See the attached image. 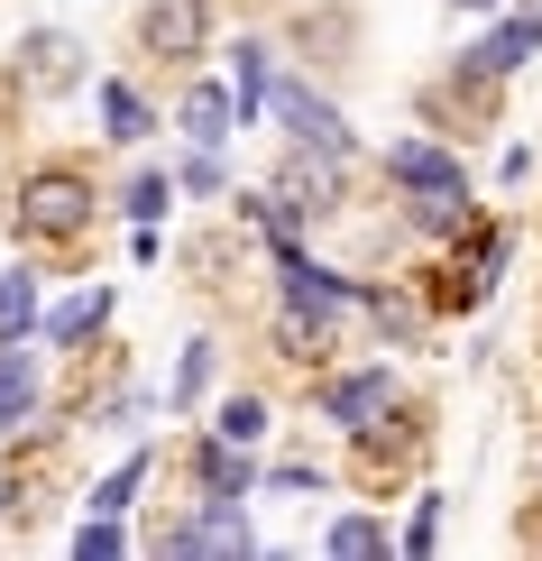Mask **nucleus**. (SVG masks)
<instances>
[{"label": "nucleus", "instance_id": "nucleus-1", "mask_svg": "<svg viewBox=\"0 0 542 561\" xmlns=\"http://www.w3.org/2000/svg\"><path fill=\"white\" fill-rule=\"evenodd\" d=\"M10 230H19V240H37V249L83 240V230H92V184H83L74 167H37V175H19Z\"/></svg>", "mask_w": 542, "mask_h": 561}, {"label": "nucleus", "instance_id": "nucleus-2", "mask_svg": "<svg viewBox=\"0 0 542 561\" xmlns=\"http://www.w3.org/2000/svg\"><path fill=\"white\" fill-rule=\"evenodd\" d=\"M267 230H303V221H332L341 213V157L332 148H303L295 138V157L276 167V184H267V203H249Z\"/></svg>", "mask_w": 542, "mask_h": 561}, {"label": "nucleus", "instance_id": "nucleus-3", "mask_svg": "<svg viewBox=\"0 0 542 561\" xmlns=\"http://www.w3.org/2000/svg\"><path fill=\"white\" fill-rule=\"evenodd\" d=\"M138 46H148L157 65H203L211 0H138Z\"/></svg>", "mask_w": 542, "mask_h": 561}, {"label": "nucleus", "instance_id": "nucleus-4", "mask_svg": "<svg viewBox=\"0 0 542 561\" xmlns=\"http://www.w3.org/2000/svg\"><path fill=\"white\" fill-rule=\"evenodd\" d=\"M524 56H542V10H506L478 46H460V83H469V92H487V83H506Z\"/></svg>", "mask_w": 542, "mask_h": 561}, {"label": "nucleus", "instance_id": "nucleus-5", "mask_svg": "<svg viewBox=\"0 0 542 561\" xmlns=\"http://www.w3.org/2000/svg\"><path fill=\"white\" fill-rule=\"evenodd\" d=\"M395 405V378H387V359L377 368H349V378L322 387V424H341V433H377V414Z\"/></svg>", "mask_w": 542, "mask_h": 561}, {"label": "nucleus", "instance_id": "nucleus-6", "mask_svg": "<svg viewBox=\"0 0 542 561\" xmlns=\"http://www.w3.org/2000/svg\"><path fill=\"white\" fill-rule=\"evenodd\" d=\"M19 56H28V65H19V92H74L83 83V46L65 37V28H37Z\"/></svg>", "mask_w": 542, "mask_h": 561}, {"label": "nucleus", "instance_id": "nucleus-7", "mask_svg": "<svg viewBox=\"0 0 542 561\" xmlns=\"http://www.w3.org/2000/svg\"><path fill=\"white\" fill-rule=\"evenodd\" d=\"M387 184H405V194H441V184H469V167L451 148H433V138H395L387 148Z\"/></svg>", "mask_w": 542, "mask_h": 561}, {"label": "nucleus", "instance_id": "nucleus-8", "mask_svg": "<svg viewBox=\"0 0 542 561\" xmlns=\"http://www.w3.org/2000/svg\"><path fill=\"white\" fill-rule=\"evenodd\" d=\"M276 121H286V129L303 138V148H332V157H349V121H341L332 102H313L303 83H276Z\"/></svg>", "mask_w": 542, "mask_h": 561}, {"label": "nucleus", "instance_id": "nucleus-9", "mask_svg": "<svg viewBox=\"0 0 542 561\" xmlns=\"http://www.w3.org/2000/svg\"><path fill=\"white\" fill-rule=\"evenodd\" d=\"M230 121H240V92H230V83H194V92H184V138H194V148H221V138H230Z\"/></svg>", "mask_w": 542, "mask_h": 561}, {"label": "nucleus", "instance_id": "nucleus-10", "mask_svg": "<svg viewBox=\"0 0 542 561\" xmlns=\"http://www.w3.org/2000/svg\"><path fill=\"white\" fill-rule=\"evenodd\" d=\"M28 405H37V359L19 341H0V433L28 424Z\"/></svg>", "mask_w": 542, "mask_h": 561}, {"label": "nucleus", "instance_id": "nucleus-11", "mask_svg": "<svg viewBox=\"0 0 542 561\" xmlns=\"http://www.w3.org/2000/svg\"><path fill=\"white\" fill-rule=\"evenodd\" d=\"M194 479H203V497H249V460H240V442L211 433L203 451H194Z\"/></svg>", "mask_w": 542, "mask_h": 561}, {"label": "nucleus", "instance_id": "nucleus-12", "mask_svg": "<svg viewBox=\"0 0 542 561\" xmlns=\"http://www.w3.org/2000/svg\"><path fill=\"white\" fill-rule=\"evenodd\" d=\"M405 221L433 230V240H451V230H469L478 213H469V184H441V194H414V203H405Z\"/></svg>", "mask_w": 542, "mask_h": 561}, {"label": "nucleus", "instance_id": "nucleus-13", "mask_svg": "<svg viewBox=\"0 0 542 561\" xmlns=\"http://www.w3.org/2000/svg\"><path fill=\"white\" fill-rule=\"evenodd\" d=\"M28 332H37V276L10 267L0 276V341H28Z\"/></svg>", "mask_w": 542, "mask_h": 561}, {"label": "nucleus", "instance_id": "nucleus-14", "mask_svg": "<svg viewBox=\"0 0 542 561\" xmlns=\"http://www.w3.org/2000/svg\"><path fill=\"white\" fill-rule=\"evenodd\" d=\"M230 92H240V129L257 121V111H267V46H240V56H230Z\"/></svg>", "mask_w": 542, "mask_h": 561}, {"label": "nucleus", "instance_id": "nucleus-15", "mask_svg": "<svg viewBox=\"0 0 542 561\" xmlns=\"http://www.w3.org/2000/svg\"><path fill=\"white\" fill-rule=\"evenodd\" d=\"M92 102H102V121H111V138H120V148H129V138H148V129H157V121H148V102H138L129 83H92Z\"/></svg>", "mask_w": 542, "mask_h": 561}, {"label": "nucleus", "instance_id": "nucleus-16", "mask_svg": "<svg viewBox=\"0 0 542 561\" xmlns=\"http://www.w3.org/2000/svg\"><path fill=\"white\" fill-rule=\"evenodd\" d=\"M111 322V295L92 286V295H74V304H56V313H46V341H83V332H102Z\"/></svg>", "mask_w": 542, "mask_h": 561}, {"label": "nucleus", "instance_id": "nucleus-17", "mask_svg": "<svg viewBox=\"0 0 542 561\" xmlns=\"http://www.w3.org/2000/svg\"><path fill=\"white\" fill-rule=\"evenodd\" d=\"M211 433H230L249 451L257 433H267V396H221V414H211Z\"/></svg>", "mask_w": 542, "mask_h": 561}, {"label": "nucleus", "instance_id": "nucleus-18", "mask_svg": "<svg viewBox=\"0 0 542 561\" xmlns=\"http://www.w3.org/2000/svg\"><path fill=\"white\" fill-rule=\"evenodd\" d=\"M368 322H377L387 341H423V313H414L405 295H387V286H368Z\"/></svg>", "mask_w": 542, "mask_h": 561}, {"label": "nucleus", "instance_id": "nucleus-19", "mask_svg": "<svg viewBox=\"0 0 542 561\" xmlns=\"http://www.w3.org/2000/svg\"><path fill=\"white\" fill-rule=\"evenodd\" d=\"M332 552L341 561H377V552H387V525H377V516H341L332 525Z\"/></svg>", "mask_w": 542, "mask_h": 561}, {"label": "nucleus", "instance_id": "nucleus-20", "mask_svg": "<svg viewBox=\"0 0 542 561\" xmlns=\"http://www.w3.org/2000/svg\"><path fill=\"white\" fill-rule=\"evenodd\" d=\"M138 479H148V460H120L102 488H92V516H129V497H138Z\"/></svg>", "mask_w": 542, "mask_h": 561}, {"label": "nucleus", "instance_id": "nucleus-21", "mask_svg": "<svg viewBox=\"0 0 542 561\" xmlns=\"http://www.w3.org/2000/svg\"><path fill=\"white\" fill-rule=\"evenodd\" d=\"M166 203H175V175H138L129 184V221H157Z\"/></svg>", "mask_w": 542, "mask_h": 561}, {"label": "nucleus", "instance_id": "nucleus-22", "mask_svg": "<svg viewBox=\"0 0 542 561\" xmlns=\"http://www.w3.org/2000/svg\"><path fill=\"white\" fill-rule=\"evenodd\" d=\"M203 387H211V341H194V350H184V368H175V405H194Z\"/></svg>", "mask_w": 542, "mask_h": 561}, {"label": "nucleus", "instance_id": "nucleus-23", "mask_svg": "<svg viewBox=\"0 0 542 561\" xmlns=\"http://www.w3.org/2000/svg\"><path fill=\"white\" fill-rule=\"evenodd\" d=\"M433 534H441V497H414V525H405V552L423 561V552H433Z\"/></svg>", "mask_w": 542, "mask_h": 561}, {"label": "nucleus", "instance_id": "nucleus-24", "mask_svg": "<svg viewBox=\"0 0 542 561\" xmlns=\"http://www.w3.org/2000/svg\"><path fill=\"white\" fill-rule=\"evenodd\" d=\"M74 552H83V561H111V552H120V525H111V516H92V525L74 534Z\"/></svg>", "mask_w": 542, "mask_h": 561}, {"label": "nucleus", "instance_id": "nucleus-25", "mask_svg": "<svg viewBox=\"0 0 542 561\" xmlns=\"http://www.w3.org/2000/svg\"><path fill=\"white\" fill-rule=\"evenodd\" d=\"M184 184H194V194H221V148H194V157H184Z\"/></svg>", "mask_w": 542, "mask_h": 561}, {"label": "nucleus", "instance_id": "nucleus-26", "mask_svg": "<svg viewBox=\"0 0 542 561\" xmlns=\"http://www.w3.org/2000/svg\"><path fill=\"white\" fill-rule=\"evenodd\" d=\"M451 10H497V0H451Z\"/></svg>", "mask_w": 542, "mask_h": 561}]
</instances>
